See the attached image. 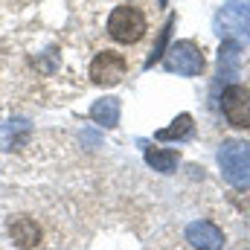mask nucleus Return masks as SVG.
Segmentation results:
<instances>
[{"mask_svg":"<svg viewBox=\"0 0 250 250\" xmlns=\"http://www.w3.org/2000/svg\"><path fill=\"white\" fill-rule=\"evenodd\" d=\"M250 29V9L242 3H224L215 15V32L221 38H236V35H245Z\"/></svg>","mask_w":250,"mask_h":250,"instance_id":"423d86ee","label":"nucleus"},{"mask_svg":"<svg viewBox=\"0 0 250 250\" xmlns=\"http://www.w3.org/2000/svg\"><path fill=\"white\" fill-rule=\"evenodd\" d=\"M154 137L163 140V143H169V140H187V137H192V117L189 114H181L169 128H160Z\"/></svg>","mask_w":250,"mask_h":250,"instance_id":"ddd939ff","label":"nucleus"},{"mask_svg":"<svg viewBox=\"0 0 250 250\" xmlns=\"http://www.w3.org/2000/svg\"><path fill=\"white\" fill-rule=\"evenodd\" d=\"M125 70H128V64H125L123 56L114 53V50H105L90 64V79L96 84H102V87H114L125 79Z\"/></svg>","mask_w":250,"mask_h":250,"instance_id":"39448f33","label":"nucleus"},{"mask_svg":"<svg viewBox=\"0 0 250 250\" xmlns=\"http://www.w3.org/2000/svg\"><path fill=\"white\" fill-rule=\"evenodd\" d=\"M166 70L178 76H201L204 73V53L195 41H175L163 56Z\"/></svg>","mask_w":250,"mask_h":250,"instance_id":"7ed1b4c3","label":"nucleus"},{"mask_svg":"<svg viewBox=\"0 0 250 250\" xmlns=\"http://www.w3.org/2000/svg\"><path fill=\"white\" fill-rule=\"evenodd\" d=\"M9 236L18 248H35L41 239V230L32 218H12L9 221Z\"/></svg>","mask_w":250,"mask_h":250,"instance_id":"6e6552de","label":"nucleus"},{"mask_svg":"<svg viewBox=\"0 0 250 250\" xmlns=\"http://www.w3.org/2000/svg\"><path fill=\"white\" fill-rule=\"evenodd\" d=\"M218 166L230 187L245 189L250 184V143L245 140H224L218 148Z\"/></svg>","mask_w":250,"mask_h":250,"instance_id":"f257e3e1","label":"nucleus"},{"mask_svg":"<svg viewBox=\"0 0 250 250\" xmlns=\"http://www.w3.org/2000/svg\"><path fill=\"white\" fill-rule=\"evenodd\" d=\"M218 67H221V79H236V76H239V44H236V41L224 38Z\"/></svg>","mask_w":250,"mask_h":250,"instance_id":"f8f14e48","label":"nucleus"},{"mask_svg":"<svg viewBox=\"0 0 250 250\" xmlns=\"http://www.w3.org/2000/svg\"><path fill=\"white\" fill-rule=\"evenodd\" d=\"M29 134H32V128H29V123H23V120L0 125V151L18 148L23 140H29Z\"/></svg>","mask_w":250,"mask_h":250,"instance_id":"9d476101","label":"nucleus"},{"mask_svg":"<svg viewBox=\"0 0 250 250\" xmlns=\"http://www.w3.org/2000/svg\"><path fill=\"white\" fill-rule=\"evenodd\" d=\"M157 3H160V6H166V3H169V0H157Z\"/></svg>","mask_w":250,"mask_h":250,"instance_id":"2eb2a0df","label":"nucleus"},{"mask_svg":"<svg viewBox=\"0 0 250 250\" xmlns=\"http://www.w3.org/2000/svg\"><path fill=\"white\" fill-rule=\"evenodd\" d=\"M187 242L195 250H221L224 248V233L212 221H192L187 227Z\"/></svg>","mask_w":250,"mask_h":250,"instance_id":"0eeeda50","label":"nucleus"},{"mask_svg":"<svg viewBox=\"0 0 250 250\" xmlns=\"http://www.w3.org/2000/svg\"><path fill=\"white\" fill-rule=\"evenodd\" d=\"M146 163H148L154 172L169 175V172H175V169H178L181 154H178V151H172V148H148V151H146Z\"/></svg>","mask_w":250,"mask_h":250,"instance_id":"9b49d317","label":"nucleus"},{"mask_svg":"<svg viewBox=\"0 0 250 250\" xmlns=\"http://www.w3.org/2000/svg\"><path fill=\"white\" fill-rule=\"evenodd\" d=\"M172 29H175V15L166 21V26L160 29V38L154 41V47H151V53H148V59H146V67H151L154 62H160L163 56H166V44H169V38H172Z\"/></svg>","mask_w":250,"mask_h":250,"instance_id":"4468645a","label":"nucleus"},{"mask_svg":"<svg viewBox=\"0 0 250 250\" xmlns=\"http://www.w3.org/2000/svg\"><path fill=\"white\" fill-rule=\"evenodd\" d=\"M108 32L120 44H137L146 35V15L134 6H117L108 18Z\"/></svg>","mask_w":250,"mask_h":250,"instance_id":"f03ea898","label":"nucleus"},{"mask_svg":"<svg viewBox=\"0 0 250 250\" xmlns=\"http://www.w3.org/2000/svg\"><path fill=\"white\" fill-rule=\"evenodd\" d=\"M221 111L233 128H250V90L242 84H230L221 93Z\"/></svg>","mask_w":250,"mask_h":250,"instance_id":"20e7f679","label":"nucleus"},{"mask_svg":"<svg viewBox=\"0 0 250 250\" xmlns=\"http://www.w3.org/2000/svg\"><path fill=\"white\" fill-rule=\"evenodd\" d=\"M90 120L96 125H102V128H117V123H120V99H114V96L99 99L90 108Z\"/></svg>","mask_w":250,"mask_h":250,"instance_id":"1a4fd4ad","label":"nucleus"}]
</instances>
